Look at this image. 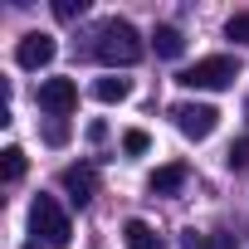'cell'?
I'll return each mask as SVG.
<instances>
[{"label": "cell", "instance_id": "14", "mask_svg": "<svg viewBox=\"0 0 249 249\" xmlns=\"http://www.w3.org/2000/svg\"><path fill=\"white\" fill-rule=\"evenodd\" d=\"M225 166H230V171H244V166H249V137L230 142V152H225Z\"/></svg>", "mask_w": 249, "mask_h": 249}, {"label": "cell", "instance_id": "12", "mask_svg": "<svg viewBox=\"0 0 249 249\" xmlns=\"http://www.w3.org/2000/svg\"><path fill=\"white\" fill-rule=\"evenodd\" d=\"M186 249H239V244H234V234H225V230H215V234L186 230Z\"/></svg>", "mask_w": 249, "mask_h": 249}, {"label": "cell", "instance_id": "9", "mask_svg": "<svg viewBox=\"0 0 249 249\" xmlns=\"http://www.w3.org/2000/svg\"><path fill=\"white\" fill-rule=\"evenodd\" d=\"M152 44H157V54H161V59H181V54H186V35H181L176 25H157Z\"/></svg>", "mask_w": 249, "mask_h": 249}, {"label": "cell", "instance_id": "1", "mask_svg": "<svg viewBox=\"0 0 249 249\" xmlns=\"http://www.w3.org/2000/svg\"><path fill=\"white\" fill-rule=\"evenodd\" d=\"M93 54H98L107 69H132V64L147 54V44H142V35H137L127 20H107V25L98 30V44H93Z\"/></svg>", "mask_w": 249, "mask_h": 249}, {"label": "cell", "instance_id": "3", "mask_svg": "<svg viewBox=\"0 0 249 249\" xmlns=\"http://www.w3.org/2000/svg\"><path fill=\"white\" fill-rule=\"evenodd\" d=\"M234 78H239V59H230V54L196 59L191 69H181V73H176V83H181V88H230Z\"/></svg>", "mask_w": 249, "mask_h": 249}, {"label": "cell", "instance_id": "5", "mask_svg": "<svg viewBox=\"0 0 249 249\" xmlns=\"http://www.w3.org/2000/svg\"><path fill=\"white\" fill-rule=\"evenodd\" d=\"M39 107L54 112V117H69L78 107V83L73 78H44L39 83Z\"/></svg>", "mask_w": 249, "mask_h": 249}, {"label": "cell", "instance_id": "19", "mask_svg": "<svg viewBox=\"0 0 249 249\" xmlns=\"http://www.w3.org/2000/svg\"><path fill=\"white\" fill-rule=\"evenodd\" d=\"M107 137V122H88V142H103Z\"/></svg>", "mask_w": 249, "mask_h": 249}, {"label": "cell", "instance_id": "11", "mask_svg": "<svg viewBox=\"0 0 249 249\" xmlns=\"http://www.w3.org/2000/svg\"><path fill=\"white\" fill-rule=\"evenodd\" d=\"M122 239H127V249H161L157 244V230L147 220H127V225H122Z\"/></svg>", "mask_w": 249, "mask_h": 249}, {"label": "cell", "instance_id": "4", "mask_svg": "<svg viewBox=\"0 0 249 249\" xmlns=\"http://www.w3.org/2000/svg\"><path fill=\"white\" fill-rule=\"evenodd\" d=\"M171 117H176L181 137H191V142H205V137L220 127V112H215L210 103H176V107H171Z\"/></svg>", "mask_w": 249, "mask_h": 249}, {"label": "cell", "instance_id": "20", "mask_svg": "<svg viewBox=\"0 0 249 249\" xmlns=\"http://www.w3.org/2000/svg\"><path fill=\"white\" fill-rule=\"evenodd\" d=\"M244 117H249V107H244Z\"/></svg>", "mask_w": 249, "mask_h": 249}, {"label": "cell", "instance_id": "8", "mask_svg": "<svg viewBox=\"0 0 249 249\" xmlns=\"http://www.w3.org/2000/svg\"><path fill=\"white\" fill-rule=\"evenodd\" d=\"M93 98H98V103H127V98H132V78L107 73V78H98V83H93Z\"/></svg>", "mask_w": 249, "mask_h": 249}, {"label": "cell", "instance_id": "7", "mask_svg": "<svg viewBox=\"0 0 249 249\" xmlns=\"http://www.w3.org/2000/svg\"><path fill=\"white\" fill-rule=\"evenodd\" d=\"M59 186H64V191H69V200L83 210V205L93 200V166H64Z\"/></svg>", "mask_w": 249, "mask_h": 249}, {"label": "cell", "instance_id": "17", "mask_svg": "<svg viewBox=\"0 0 249 249\" xmlns=\"http://www.w3.org/2000/svg\"><path fill=\"white\" fill-rule=\"evenodd\" d=\"M83 10H88V0H54V15L59 20H78Z\"/></svg>", "mask_w": 249, "mask_h": 249}, {"label": "cell", "instance_id": "2", "mask_svg": "<svg viewBox=\"0 0 249 249\" xmlns=\"http://www.w3.org/2000/svg\"><path fill=\"white\" fill-rule=\"evenodd\" d=\"M30 230H35V239L49 244V249H69V239H73V225H69V215H64V205H59L54 196H35V205H30Z\"/></svg>", "mask_w": 249, "mask_h": 249}, {"label": "cell", "instance_id": "18", "mask_svg": "<svg viewBox=\"0 0 249 249\" xmlns=\"http://www.w3.org/2000/svg\"><path fill=\"white\" fill-rule=\"evenodd\" d=\"M44 137H49V142H54V147H59V142H64V137H69V127H64V122H49V132H44Z\"/></svg>", "mask_w": 249, "mask_h": 249}, {"label": "cell", "instance_id": "13", "mask_svg": "<svg viewBox=\"0 0 249 249\" xmlns=\"http://www.w3.org/2000/svg\"><path fill=\"white\" fill-rule=\"evenodd\" d=\"M225 39H234V44H244V49H249V10L230 15V25H225Z\"/></svg>", "mask_w": 249, "mask_h": 249}, {"label": "cell", "instance_id": "10", "mask_svg": "<svg viewBox=\"0 0 249 249\" xmlns=\"http://www.w3.org/2000/svg\"><path fill=\"white\" fill-rule=\"evenodd\" d=\"M181 186H186V166H181V161H171V166L152 171V196H176Z\"/></svg>", "mask_w": 249, "mask_h": 249}, {"label": "cell", "instance_id": "16", "mask_svg": "<svg viewBox=\"0 0 249 249\" xmlns=\"http://www.w3.org/2000/svg\"><path fill=\"white\" fill-rule=\"evenodd\" d=\"M147 147H152V137H147V132H142V127H132V132H127V137H122V152H127V157H142V152H147Z\"/></svg>", "mask_w": 249, "mask_h": 249}, {"label": "cell", "instance_id": "15", "mask_svg": "<svg viewBox=\"0 0 249 249\" xmlns=\"http://www.w3.org/2000/svg\"><path fill=\"white\" fill-rule=\"evenodd\" d=\"M0 157H5V181H20V176H25V152H20V147H5Z\"/></svg>", "mask_w": 249, "mask_h": 249}, {"label": "cell", "instance_id": "6", "mask_svg": "<svg viewBox=\"0 0 249 249\" xmlns=\"http://www.w3.org/2000/svg\"><path fill=\"white\" fill-rule=\"evenodd\" d=\"M54 54H59V44H54V35H44V30H35V35H25V39L15 44V64H20V69H44V64H54Z\"/></svg>", "mask_w": 249, "mask_h": 249}]
</instances>
